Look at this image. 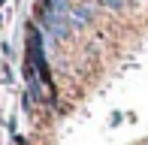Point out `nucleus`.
Instances as JSON below:
<instances>
[{
  "mask_svg": "<svg viewBox=\"0 0 148 145\" xmlns=\"http://www.w3.org/2000/svg\"><path fill=\"white\" fill-rule=\"evenodd\" d=\"M36 27L42 30V36L51 39V42H66V39H73V34H76V30H73V24H70V18H66V12L49 6L45 0H39Z\"/></svg>",
  "mask_w": 148,
  "mask_h": 145,
  "instance_id": "f257e3e1",
  "label": "nucleus"
},
{
  "mask_svg": "<svg viewBox=\"0 0 148 145\" xmlns=\"http://www.w3.org/2000/svg\"><path fill=\"white\" fill-rule=\"evenodd\" d=\"M66 18H70L73 30H88L94 24V18H97V6L94 3H73L70 12H66Z\"/></svg>",
  "mask_w": 148,
  "mask_h": 145,
  "instance_id": "f03ea898",
  "label": "nucleus"
},
{
  "mask_svg": "<svg viewBox=\"0 0 148 145\" xmlns=\"http://www.w3.org/2000/svg\"><path fill=\"white\" fill-rule=\"evenodd\" d=\"M103 9H109V12H124L127 9V0H97Z\"/></svg>",
  "mask_w": 148,
  "mask_h": 145,
  "instance_id": "7ed1b4c3",
  "label": "nucleus"
},
{
  "mask_svg": "<svg viewBox=\"0 0 148 145\" xmlns=\"http://www.w3.org/2000/svg\"><path fill=\"white\" fill-rule=\"evenodd\" d=\"M49 6H55V9H60V12H70V6L76 3V0H45Z\"/></svg>",
  "mask_w": 148,
  "mask_h": 145,
  "instance_id": "20e7f679",
  "label": "nucleus"
},
{
  "mask_svg": "<svg viewBox=\"0 0 148 145\" xmlns=\"http://www.w3.org/2000/svg\"><path fill=\"white\" fill-rule=\"evenodd\" d=\"M133 3H139V0H133Z\"/></svg>",
  "mask_w": 148,
  "mask_h": 145,
  "instance_id": "39448f33",
  "label": "nucleus"
}]
</instances>
